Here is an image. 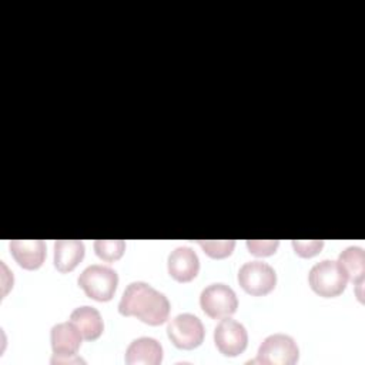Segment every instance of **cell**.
<instances>
[{
  "instance_id": "cell-1",
  "label": "cell",
  "mask_w": 365,
  "mask_h": 365,
  "mask_svg": "<svg viewBox=\"0 0 365 365\" xmlns=\"http://www.w3.org/2000/svg\"><path fill=\"white\" fill-rule=\"evenodd\" d=\"M118 311L124 317H137L148 325H161L170 314L168 298L143 281L127 285L118 302Z\"/></svg>"
},
{
  "instance_id": "cell-15",
  "label": "cell",
  "mask_w": 365,
  "mask_h": 365,
  "mask_svg": "<svg viewBox=\"0 0 365 365\" xmlns=\"http://www.w3.org/2000/svg\"><path fill=\"white\" fill-rule=\"evenodd\" d=\"M339 265L344 268L348 279L358 288L356 295L362 301V284L365 274V252L361 247H346L338 258Z\"/></svg>"
},
{
  "instance_id": "cell-17",
  "label": "cell",
  "mask_w": 365,
  "mask_h": 365,
  "mask_svg": "<svg viewBox=\"0 0 365 365\" xmlns=\"http://www.w3.org/2000/svg\"><path fill=\"white\" fill-rule=\"evenodd\" d=\"M197 242L211 258H225L231 255L235 247L234 240H198Z\"/></svg>"
},
{
  "instance_id": "cell-4",
  "label": "cell",
  "mask_w": 365,
  "mask_h": 365,
  "mask_svg": "<svg viewBox=\"0 0 365 365\" xmlns=\"http://www.w3.org/2000/svg\"><path fill=\"white\" fill-rule=\"evenodd\" d=\"M299 349L292 336L287 334L268 335L259 345L257 359L265 365H292L298 361Z\"/></svg>"
},
{
  "instance_id": "cell-7",
  "label": "cell",
  "mask_w": 365,
  "mask_h": 365,
  "mask_svg": "<svg viewBox=\"0 0 365 365\" xmlns=\"http://www.w3.org/2000/svg\"><path fill=\"white\" fill-rule=\"evenodd\" d=\"M167 334L171 342L181 349H194L204 341V325L194 314H178L167 327Z\"/></svg>"
},
{
  "instance_id": "cell-12",
  "label": "cell",
  "mask_w": 365,
  "mask_h": 365,
  "mask_svg": "<svg viewBox=\"0 0 365 365\" xmlns=\"http://www.w3.org/2000/svg\"><path fill=\"white\" fill-rule=\"evenodd\" d=\"M124 359L128 365H158L163 361V346L155 338L140 336L128 345Z\"/></svg>"
},
{
  "instance_id": "cell-10",
  "label": "cell",
  "mask_w": 365,
  "mask_h": 365,
  "mask_svg": "<svg viewBox=\"0 0 365 365\" xmlns=\"http://www.w3.org/2000/svg\"><path fill=\"white\" fill-rule=\"evenodd\" d=\"M168 274L178 282H188L194 279L200 271V259L191 247L174 248L167 261Z\"/></svg>"
},
{
  "instance_id": "cell-9",
  "label": "cell",
  "mask_w": 365,
  "mask_h": 365,
  "mask_svg": "<svg viewBox=\"0 0 365 365\" xmlns=\"http://www.w3.org/2000/svg\"><path fill=\"white\" fill-rule=\"evenodd\" d=\"M214 342L222 355L237 356L245 351L248 334L241 322L225 317L214 329Z\"/></svg>"
},
{
  "instance_id": "cell-5",
  "label": "cell",
  "mask_w": 365,
  "mask_h": 365,
  "mask_svg": "<svg viewBox=\"0 0 365 365\" xmlns=\"http://www.w3.org/2000/svg\"><path fill=\"white\" fill-rule=\"evenodd\" d=\"M81 334L77 327L70 322L56 324L50 332V341L53 348L51 364H71L84 362L76 354L81 345Z\"/></svg>"
},
{
  "instance_id": "cell-8",
  "label": "cell",
  "mask_w": 365,
  "mask_h": 365,
  "mask_svg": "<svg viewBox=\"0 0 365 365\" xmlns=\"http://www.w3.org/2000/svg\"><path fill=\"white\" fill-rule=\"evenodd\" d=\"M238 282L251 295H267L275 288L277 274L267 262L248 261L238 271Z\"/></svg>"
},
{
  "instance_id": "cell-18",
  "label": "cell",
  "mask_w": 365,
  "mask_h": 365,
  "mask_svg": "<svg viewBox=\"0 0 365 365\" xmlns=\"http://www.w3.org/2000/svg\"><path fill=\"white\" fill-rule=\"evenodd\" d=\"M279 245L278 240H248L247 247L251 254L257 257H267L272 255Z\"/></svg>"
},
{
  "instance_id": "cell-13",
  "label": "cell",
  "mask_w": 365,
  "mask_h": 365,
  "mask_svg": "<svg viewBox=\"0 0 365 365\" xmlns=\"http://www.w3.org/2000/svg\"><path fill=\"white\" fill-rule=\"evenodd\" d=\"M86 247L80 240H57L54 242V267L60 272L73 271L84 258Z\"/></svg>"
},
{
  "instance_id": "cell-3",
  "label": "cell",
  "mask_w": 365,
  "mask_h": 365,
  "mask_svg": "<svg viewBox=\"0 0 365 365\" xmlns=\"http://www.w3.org/2000/svg\"><path fill=\"white\" fill-rule=\"evenodd\" d=\"M77 282L87 297L103 302L110 301L114 297L118 284V275L113 268L107 265L93 264L83 269Z\"/></svg>"
},
{
  "instance_id": "cell-6",
  "label": "cell",
  "mask_w": 365,
  "mask_h": 365,
  "mask_svg": "<svg viewBox=\"0 0 365 365\" xmlns=\"http://www.w3.org/2000/svg\"><path fill=\"white\" fill-rule=\"evenodd\" d=\"M200 305L210 318L220 319L230 317L237 311L238 299L231 287L222 282H215L201 291Z\"/></svg>"
},
{
  "instance_id": "cell-19",
  "label": "cell",
  "mask_w": 365,
  "mask_h": 365,
  "mask_svg": "<svg viewBox=\"0 0 365 365\" xmlns=\"http://www.w3.org/2000/svg\"><path fill=\"white\" fill-rule=\"evenodd\" d=\"M292 247L295 250V252L299 257H314L317 255L322 247H324V241L322 240H309V241H302V240H294L292 241Z\"/></svg>"
},
{
  "instance_id": "cell-2",
  "label": "cell",
  "mask_w": 365,
  "mask_h": 365,
  "mask_svg": "<svg viewBox=\"0 0 365 365\" xmlns=\"http://www.w3.org/2000/svg\"><path fill=\"white\" fill-rule=\"evenodd\" d=\"M308 282L314 292L324 298H334L342 294L348 277L338 261L324 259L317 262L308 274Z\"/></svg>"
},
{
  "instance_id": "cell-16",
  "label": "cell",
  "mask_w": 365,
  "mask_h": 365,
  "mask_svg": "<svg viewBox=\"0 0 365 365\" xmlns=\"http://www.w3.org/2000/svg\"><path fill=\"white\" fill-rule=\"evenodd\" d=\"M94 251L101 259L111 262L123 257L125 251V242L123 240H96Z\"/></svg>"
},
{
  "instance_id": "cell-11",
  "label": "cell",
  "mask_w": 365,
  "mask_h": 365,
  "mask_svg": "<svg viewBox=\"0 0 365 365\" xmlns=\"http://www.w3.org/2000/svg\"><path fill=\"white\" fill-rule=\"evenodd\" d=\"M10 252L24 269H37L46 258V244L43 240H11Z\"/></svg>"
},
{
  "instance_id": "cell-14",
  "label": "cell",
  "mask_w": 365,
  "mask_h": 365,
  "mask_svg": "<svg viewBox=\"0 0 365 365\" xmlns=\"http://www.w3.org/2000/svg\"><path fill=\"white\" fill-rule=\"evenodd\" d=\"M70 321L77 327L81 336L87 341L97 339L104 331V322L100 312L90 305L77 307L71 312Z\"/></svg>"
}]
</instances>
